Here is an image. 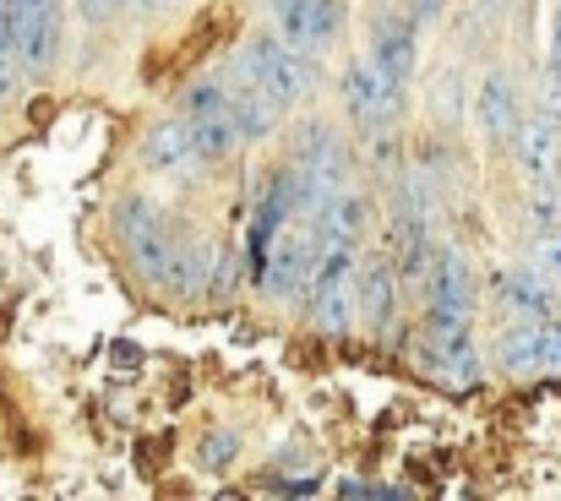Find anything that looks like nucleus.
<instances>
[{
    "mask_svg": "<svg viewBox=\"0 0 561 501\" xmlns=\"http://www.w3.org/2000/svg\"><path fill=\"white\" fill-rule=\"evenodd\" d=\"M121 240L131 251V262L153 278V284H170V289H196V278L213 267V251L186 246L164 213L148 202V196H126L121 202Z\"/></svg>",
    "mask_w": 561,
    "mask_h": 501,
    "instance_id": "obj_1",
    "label": "nucleus"
},
{
    "mask_svg": "<svg viewBox=\"0 0 561 501\" xmlns=\"http://www.w3.org/2000/svg\"><path fill=\"white\" fill-rule=\"evenodd\" d=\"M273 16H278L284 44H295V49L311 44V0H273Z\"/></svg>",
    "mask_w": 561,
    "mask_h": 501,
    "instance_id": "obj_17",
    "label": "nucleus"
},
{
    "mask_svg": "<svg viewBox=\"0 0 561 501\" xmlns=\"http://www.w3.org/2000/svg\"><path fill=\"white\" fill-rule=\"evenodd\" d=\"M496 360L507 376H535V371H561V328L551 322H513L496 338Z\"/></svg>",
    "mask_w": 561,
    "mask_h": 501,
    "instance_id": "obj_6",
    "label": "nucleus"
},
{
    "mask_svg": "<svg viewBox=\"0 0 561 501\" xmlns=\"http://www.w3.org/2000/svg\"><path fill=\"white\" fill-rule=\"evenodd\" d=\"M229 458H234V436H218L213 447H202V464H213V469L229 464Z\"/></svg>",
    "mask_w": 561,
    "mask_h": 501,
    "instance_id": "obj_24",
    "label": "nucleus"
},
{
    "mask_svg": "<svg viewBox=\"0 0 561 501\" xmlns=\"http://www.w3.org/2000/svg\"><path fill=\"white\" fill-rule=\"evenodd\" d=\"M121 5H126V0H77V11H82L88 22H110V16H121Z\"/></svg>",
    "mask_w": 561,
    "mask_h": 501,
    "instance_id": "obj_23",
    "label": "nucleus"
},
{
    "mask_svg": "<svg viewBox=\"0 0 561 501\" xmlns=\"http://www.w3.org/2000/svg\"><path fill=\"white\" fill-rule=\"evenodd\" d=\"M387 262L398 278H425L431 273V240H425V218H398L392 224V246H387Z\"/></svg>",
    "mask_w": 561,
    "mask_h": 501,
    "instance_id": "obj_15",
    "label": "nucleus"
},
{
    "mask_svg": "<svg viewBox=\"0 0 561 501\" xmlns=\"http://www.w3.org/2000/svg\"><path fill=\"white\" fill-rule=\"evenodd\" d=\"M425 295H431V311H425V333H458L469 328V300H474V278H469V262L458 251H442L431 257V273H425Z\"/></svg>",
    "mask_w": 561,
    "mask_h": 501,
    "instance_id": "obj_5",
    "label": "nucleus"
},
{
    "mask_svg": "<svg viewBox=\"0 0 561 501\" xmlns=\"http://www.w3.org/2000/svg\"><path fill=\"white\" fill-rule=\"evenodd\" d=\"M11 44L22 71H49L60 55V0H5Z\"/></svg>",
    "mask_w": 561,
    "mask_h": 501,
    "instance_id": "obj_4",
    "label": "nucleus"
},
{
    "mask_svg": "<svg viewBox=\"0 0 561 501\" xmlns=\"http://www.w3.org/2000/svg\"><path fill=\"white\" fill-rule=\"evenodd\" d=\"M513 148H518V164H524V174H529L535 185H557V174H561V126L557 121H546V115L518 121Z\"/></svg>",
    "mask_w": 561,
    "mask_h": 501,
    "instance_id": "obj_9",
    "label": "nucleus"
},
{
    "mask_svg": "<svg viewBox=\"0 0 561 501\" xmlns=\"http://www.w3.org/2000/svg\"><path fill=\"white\" fill-rule=\"evenodd\" d=\"M551 66H561V5H557V22H551Z\"/></svg>",
    "mask_w": 561,
    "mask_h": 501,
    "instance_id": "obj_25",
    "label": "nucleus"
},
{
    "mask_svg": "<svg viewBox=\"0 0 561 501\" xmlns=\"http://www.w3.org/2000/svg\"><path fill=\"white\" fill-rule=\"evenodd\" d=\"M480 126L496 143H513V132H518V99H513L507 77H485V88H480Z\"/></svg>",
    "mask_w": 561,
    "mask_h": 501,
    "instance_id": "obj_16",
    "label": "nucleus"
},
{
    "mask_svg": "<svg viewBox=\"0 0 561 501\" xmlns=\"http://www.w3.org/2000/svg\"><path fill=\"white\" fill-rule=\"evenodd\" d=\"M234 77L256 82L278 110H289L295 99H306L311 82H317L311 60H306L295 44H284V38H245V44L234 49Z\"/></svg>",
    "mask_w": 561,
    "mask_h": 501,
    "instance_id": "obj_2",
    "label": "nucleus"
},
{
    "mask_svg": "<svg viewBox=\"0 0 561 501\" xmlns=\"http://www.w3.org/2000/svg\"><path fill=\"white\" fill-rule=\"evenodd\" d=\"M344 104H350V115H355L360 126H376V121L398 104V88L376 71L371 60H360V66L344 71Z\"/></svg>",
    "mask_w": 561,
    "mask_h": 501,
    "instance_id": "obj_11",
    "label": "nucleus"
},
{
    "mask_svg": "<svg viewBox=\"0 0 561 501\" xmlns=\"http://www.w3.org/2000/svg\"><path fill=\"white\" fill-rule=\"evenodd\" d=\"M371 66L392 88L409 82V71H414V22H381V27H376Z\"/></svg>",
    "mask_w": 561,
    "mask_h": 501,
    "instance_id": "obj_14",
    "label": "nucleus"
},
{
    "mask_svg": "<svg viewBox=\"0 0 561 501\" xmlns=\"http://www.w3.org/2000/svg\"><path fill=\"white\" fill-rule=\"evenodd\" d=\"M142 159H148L153 169H164V174L202 164V153H196V132H191L186 115L153 121V126H148V137H142Z\"/></svg>",
    "mask_w": 561,
    "mask_h": 501,
    "instance_id": "obj_10",
    "label": "nucleus"
},
{
    "mask_svg": "<svg viewBox=\"0 0 561 501\" xmlns=\"http://www.w3.org/2000/svg\"><path fill=\"white\" fill-rule=\"evenodd\" d=\"M11 88H16V44H11V22L0 0V99H11Z\"/></svg>",
    "mask_w": 561,
    "mask_h": 501,
    "instance_id": "obj_19",
    "label": "nucleus"
},
{
    "mask_svg": "<svg viewBox=\"0 0 561 501\" xmlns=\"http://www.w3.org/2000/svg\"><path fill=\"white\" fill-rule=\"evenodd\" d=\"M425 365L447 382H474L480 376V354H474V338L469 328L458 333H425Z\"/></svg>",
    "mask_w": 561,
    "mask_h": 501,
    "instance_id": "obj_13",
    "label": "nucleus"
},
{
    "mask_svg": "<svg viewBox=\"0 0 561 501\" xmlns=\"http://www.w3.org/2000/svg\"><path fill=\"white\" fill-rule=\"evenodd\" d=\"M540 115L561 126V66H551V71H546V88H540Z\"/></svg>",
    "mask_w": 561,
    "mask_h": 501,
    "instance_id": "obj_21",
    "label": "nucleus"
},
{
    "mask_svg": "<svg viewBox=\"0 0 561 501\" xmlns=\"http://www.w3.org/2000/svg\"><path fill=\"white\" fill-rule=\"evenodd\" d=\"M311 267H317V240H311V229H300V235H278L256 284H262L273 300H295L300 289H311Z\"/></svg>",
    "mask_w": 561,
    "mask_h": 501,
    "instance_id": "obj_7",
    "label": "nucleus"
},
{
    "mask_svg": "<svg viewBox=\"0 0 561 501\" xmlns=\"http://www.w3.org/2000/svg\"><path fill=\"white\" fill-rule=\"evenodd\" d=\"M535 229H561V191L557 185H535Z\"/></svg>",
    "mask_w": 561,
    "mask_h": 501,
    "instance_id": "obj_20",
    "label": "nucleus"
},
{
    "mask_svg": "<svg viewBox=\"0 0 561 501\" xmlns=\"http://www.w3.org/2000/svg\"><path fill=\"white\" fill-rule=\"evenodd\" d=\"M126 5H137V11H164L170 0H126Z\"/></svg>",
    "mask_w": 561,
    "mask_h": 501,
    "instance_id": "obj_26",
    "label": "nucleus"
},
{
    "mask_svg": "<svg viewBox=\"0 0 561 501\" xmlns=\"http://www.w3.org/2000/svg\"><path fill=\"white\" fill-rule=\"evenodd\" d=\"M355 317H366L376 333L392 328V317H398V273H392L387 251L355 262Z\"/></svg>",
    "mask_w": 561,
    "mask_h": 501,
    "instance_id": "obj_8",
    "label": "nucleus"
},
{
    "mask_svg": "<svg viewBox=\"0 0 561 501\" xmlns=\"http://www.w3.org/2000/svg\"><path fill=\"white\" fill-rule=\"evenodd\" d=\"M355 246L350 240H328L317 246V267H311V317L322 333H344L355 322Z\"/></svg>",
    "mask_w": 561,
    "mask_h": 501,
    "instance_id": "obj_3",
    "label": "nucleus"
},
{
    "mask_svg": "<svg viewBox=\"0 0 561 501\" xmlns=\"http://www.w3.org/2000/svg\"><path fill=\"white\" fill-rule=\"evenodd\" d=\"M339 22H344V5L339 0H311V44L306 49H322L339 33Z\"/></svg>",
    "mask_w": 561,
    "mask_h": 501,
    "instance_id": "obj_18",
    "label": "nucleus"
},
{
    "mask_svg": "<svg viewBox=\"0 0 561 501\" xmlns=\"http://www.w3.org/2000/svg\"><path fill=\"white\" fill-rule=\"evenodd\" d=\"M496 300L518 317V322H551L557 317V295L540 273H502L496 278Z\"/></svg>",
    "mask_w": 561,
    "mask_h": 501,
    "instance_id": "obj_12",
    "label": "nucleus"
},
{
    "mask_svg": "<svg viewBox=\"0 0 561 501\" xmlns=\"http://www.w3.org/2000/svg\"><path fill=\"white\" fill-rule=\"evenodd\" d=\"M535 251H540V267L546 273H561V229H540V246Z\"/></svg>",
    "mask_w": 561,
    "mask_h": 501,
    "instance_id": "obj_22",
    "label": "nucleus"
}]
</instances>
